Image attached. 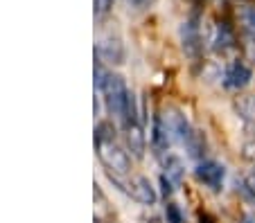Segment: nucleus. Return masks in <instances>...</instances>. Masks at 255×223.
<instances>
[{"mask_svg": "<svg viewBox=\"0 0 255 223\" xmlns=\"http://www.w3.org/2000/svg\"><path fill=\"white\" fill-rule=\"evenodd\" d=\"M97 153L100 160L104 162V167L113 174H122L127 176L131 169V160L127 151L120 145H116V140H106V142H97Z\"/></svg>", "mask_w": 255, "mask_h": 223, "instance_id": "f257e3e1", "label": "nucleus"}, {"mask_svg": "<svg viewBox=\"0 0 255 223\" xmlns=\"http://www.w3.org/2000/svg\"><path fill=\"white\" fill-rule=\"evenodd\" d=\"M111 180H116V178H111ZM116 183L125 189L131 199L142 203V205H154L156 199H158V196H156V189L151 187V183L147 178H142V176L131 178V180H127V183H120V180H116Z\"/></svg>", "mask_w": 255, "mask_h": 223, "instance_id": "f03ea898", "label": "nucleus"}, {"mask_svg": "<svg viewBox=\"0 0 255 223\" xmlns=\"http://www.w3.org/2000/svg\"><path fill=\"white\" fill-rule=\"evenodd\" d=\"M194 176H197V180L201 185L219 192L224 185V178H226V169H224V165H219V162H215V160H203L197 165Z\"/></svg>", "mask_w": 255, "mask_h": 223, "instance_id": "7ed1b4c3", "label": "nucleus"}, {"mask_svg": "<svg viewBox=\"0 0 255 223\" xmlns=\"http://www.w3.org/2000/svg\"><path fill=\"white\" fill-rule=\"evenodd\" d=\"M163 122H165V129H167L169 140H176V142H183V145H188L190 136H192L194 131L190 129V124H188V120H185L183 113L169 108V111L163 115Z\"/></svg>", "mask_w": 255, "mask_h": 223, "instance_id": "20e7f679", "label": "nucleus"}, {"mask_svg": "<svg viewBox=\"0 0 255 223\" xmlns=\"http://www.w3.org/2000/svg\"><path fill=\"white\" fill-rule=\"evenodd\" d=\"M251 77H253V73H251L246 63L233 61L226 68V73H224V86L231 88V90H242V88H246L251 83Z\"/></svg>", "mask_w": 255, "mask_h": 223, "instance_id": "39448f33", "label": "nucleus"}, {"mask_svg": "<svg viewBox=\"0 0 255 223\" xmlns=\"http://www.w3.org/2000/svg\"><path fill=\"white\" fill-rule=\"evenodd\" d=\"M181 41H183V50L190 57H197L201 50V29L197 25V18H190L181 27Z\"/></svg>", "mask_w": 255, "mask_h": 223, "instance_id": "423d86ee", "label": "nucleus"}, {"mask_svg": "<svg viewBox=\"0 0 255 223\" xmlns=\"http://www.w3.org/2000/svg\"><path fill=\"white\" fill-rule=\"evenodd\" d=\"M210 45L215 52H226V50L235 48V34L226 23H217L212 27V36H210Z\"/></svg>", "mask_w": 255, "mask_h": 223, "instance_id": "0eeeda50", "label": "nucleus"}, {"mask_svg": "<svg viewBox=\"0 0 255 223\" xmlns=\"http://www.w3.org/2000/svg\"><path fill=\"white\" fill-rule=\"evenodd\" d=\"M235 113L240 115V120H244V124H255V92L251 95H244V97L235 99Z\"/></svg>", "mask_w": 255, "mask_h": 223, "instance_id": "6e6552de", "label": "nucleus"}, {"mask_svg": "<svg viewBox=\"0 0 255 223\" xmlns=\"http://www.w3.org/2000/svg\"><path fill=\"white\" fill-rule=\"evenodd\" d=\"M127 129V142H129V149L133 151L135 158H142L144 153V133L140 129L138 122H131V124L125 126Z\"/></svg>", "mask_w": 255, "mask_h": 223, "instance_id": "1a4fd4ad", "label": "nucleus"}, {"mask_svg": "<svg viewBox=\"0 0 255 223\" xmlns=\"http://www.w3.org/2000/svg\"><path fill=\"white\" fill-rule=\"evenodd\" d=\"M97 54H100L102 59H106V61H113V63H122V59H125V50H122V43L118 39L102 41L100 48H97Z\"/></svg>", "mask_w": 255, "mask_h": 223, "instance_id": "9d476101", "label": "nucleus"}, {"mask_svg": "<svg viewBox=\"0 0 255 223\" xmlns=\"http://www.w3.org/2000/svg\"><path fill=\"white\" fill-rule=\"evenodd\" d=\"M183 162L178 160L176 155H169L167 158V162H165V174H163V178L167 180L169 185H181V180H183Z\"/></svg>", "mask_w": 255, "mask_h": 223, "instance_id": "9b49d317", "label": "nucleus"}, {"mask_svg": "<svg viewBox=\"0 0 255 223\" xmlns=\"http://www.w3.org/2000/svg\"><path fill=\"white\" fill-rule=\"evenodd\" d=\"M151 142H154V147H156V151H165L169 147V136H167V129H165V122H163V117H156L154 120V133H151Z\"/></svg>", "mask_w": 255, "mask_h": 223, "instance_id": "f8f14e48", "label": "nucleus"}, {"mask_svg": "<svg viewBox=\"0 0 255 223\" xmlns=\"http://www.w3.org/2000/svg\"><path fill=\"white\" fill-rule=\"evenodd\" d=\"M240 20H242V29L249 41H255V7H244L240 11Z\"/></svg>", "mask_w": 255, "mask_h": 223, "instance_id": "ddd939ff", "label": "nucleus"}, {"mask_svg": "<svg viewBox=\"0 0 255 223\" xmlns=\"http://www.w3.org/2000/svg\"><path fill=\"white\" fill-rule=\"evenodd\" d=\"M240 192H242V199H244L246 203L255 205V174L246 176V178L242 180V187H240Z\"/></svg>", "mask_w": 255, "mask_h": 223, "instance_id": "4468645a", "label": "nucleus"}, {"mask_svg": "<svg viewBox=\"0 0 255 223\" xmlns=\"http://www.w3.org/2000/svg\"><path fill=\"white\" fill-rule=\"evenodd\" d=\"M165 214H167V223H183V217H181V212H178V208L174 203L167 205Z\"/></svg>", "mask_w": 255, "mask_h": 223, "instance_id": "2eb2a0df", "label": "nucleus"}, {"mask_svg": "<svg viewBox=\"0 0 255 223\" xmlns=\"http://www.w3.org/2000/svg\"><path fill=\"white\" fill-rule=\"evenodd\" d=\"M242 151H244V158H251V160H255V138H246Z\"/></svg>", "mask_w": 255, "mask_h": 223, "instance_id": "dca6fc26", "label": "nucleus"}, {"mask_svg": "<svg viewBox=\"0 0 255 223\" xmlns=\"http://www.w3.org/2000/svg\"><path fill=\"white\" fill-rule=\"evenodd\" d=\"M113 7V0H95V16H104Z\"/></svg>", "mask_w": 255, "mask_h": 223, "instance_id": "f3484780", "label": "nucleus"}, {"mask_svg": "<svg viewBox=\"0 0 255 223\" xmlns=\"http://www.w3.org/2000/svg\"><path fill=\"white\" fill-rule=\"evenodd\" d=\"M133 2V7H138V9H142V7H149L154 0H131Z\"/></svg>", "mask_w": 255, "mask_h": 223, "instance_id": "a211bd4d", "label": "nucleus"}, {"mask_svg": "<svg viewBox=\"0 0 255 223\" xmlns=\"http://www.w3.org/2000/svg\"><path fill=\"white\" fill-rule=\"evenodd\" d=\"M240 223H255V214H246V217L242 219Z\"/></svg>", "mask_w": 255, "mask_h": 223, "instance_id": "6ab92c4d", "label": "nucleus"}]
</instances>
